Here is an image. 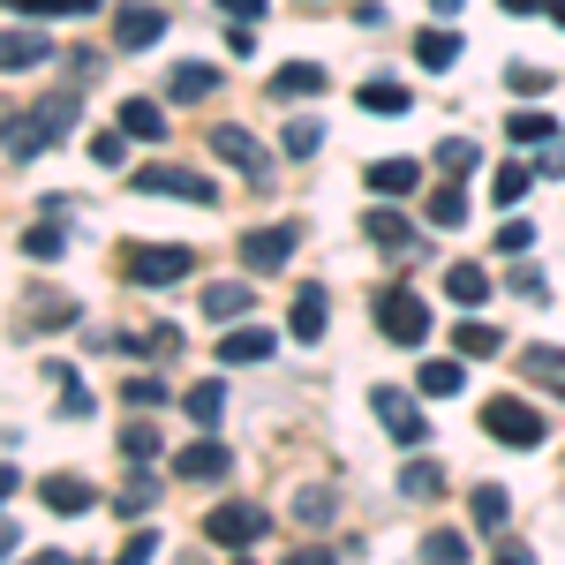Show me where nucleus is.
Here are the masks:
<instances>
[{
  "mask_svg": "<svg viewBox=\"0 0 565 565\" xmlns=\"http://www.w3.org/2000/svg\"><path fill=\"white\" fill-rule=\"evenodd\" d=\"M76 114H84L76 90H45L31 114H8V167H31L45 143H61V136L76 129Z\"/></svg>",
  "mask_w": 565,
  "mask_h": 565,
  "instance_id": "nucleus-1",
  "label": "nucleus"
},
{
  "mask_svg": "<svg viewBox=\"0 0 565 565\" xmlns=\"http://www.w3.org/2000/svg\"><path fill=\"white\" fill-rule=\"evenodd\" d=\"M482 430L498 437V445H513V452H535L543 437H551V423L527 407V399H513V392H498V399H482Z\"/></svg>",
  "mask_w": 565,
  "mask_h": 565,
  "instance_id": "nucleus-2",
  "label": "nucleus"
},
{
  "mask_svg": "<svg viewBox=\"0 0 565 565\" xmlns=\"http://www.w3.org/2000/svg\"><path fill=\"white\" fill-rule=\"evenodd\" d=\"M204 535H212V543H226V551H249V543H264V535H271V513H264V505H249V498H226V505H212V513H204Z\"/></svg>",
  "mask_w": 565,
  "mask_h": 565,
  "instance_id": "nucleus-3",
  "label": "nucleus"
},
{
  "mask_svg": "<svg viewBox=\"0 0 565 565\" xmlns=\"http://www.w3.org/2000/svg\"><path fill=\"white\" fill-rule=\"evenodd\" d=\"M377 332L399 340V348H423V340H430V302H415L407 287H385V295H377Z\"/></svg>",
  "mask_w": 565,
  "mask_h": 565,
  "instance_id": "nucleus-4",
  "label": "nucleus"
},
{
  "mask_svg": "<svg viewBox=\"0 0 565 565\" xmlns=\"http://www.w3.org/2000/svg\"><path fill=\"white\" fill-rule=\"evenodd\" d=\"M370 407H377V423H385L392 445H407V452H423V445H430V423H423V407H415L407 392L377 385V392H370Z\"/></svg>",
  "mask_w": 565,
  "mask_h": 565,
  "instance_id": "nucleus-5",
  "label": "nucleus"
},
{
  "mask_svg": "<svg viewBox=\"0 0 565 565\" xmlns=\"http://www.w3.org/2000/svg\"><path fill=\"white\" fill-rule=\"evenodd\" d=\"M129 271L136 287H174V279H189L196 271V249H181V242H159V249H129Z\"/></svg>",
  "mask_w": 565,
  "mask_h": 565,
  "instance_id": "nucleus-6",
  "label": "nucleus"
},
{
  "mask_svg": "<svg viewBox=\"0 0 565 565\" xmlns=\"http://www.w3.org/2000/svg\"><path fill=\"white\" fill-rule=\"evenodd\" d=\"M295 242H302L295 218H279V226H249V234H242V264H249V271H287V264H295Z\"/></svg>",
  "mask_w": 565,
  "mask_h": 565,
  "instance_id": "nucleus-7",
  "label": "nucleus"
},
{
  "mask_svg": "<svg viewBox=\"0 0 565 565\" xmlns=\"http://www.w3.org/2000/svg\"><path fill=\"white\" fill-rule=\"evenodd\" d=\"M129 189H143V196H181V204H196V212H212V204H218V189H212V181L181 174V167H136Z\"/></svg>",
  "mask_w": 565,
  "mask_h": 565,
  "instance_id": "nucleus-8",
  "label": "nucleus"
},
{
  "mask_svg": "<svg viewBox=\"0 0 565 565\" xmlns=\"http://www.w3.org/2000/svg\"><path fill=\"white\" fill-rule=\"evenodd\" d=\"M212 159H226V167H242L257 189H271V151H264L249 129H234V121H226V129H212Z\"/></svg>",
  "mask_w": 565,
  "mask_h": 565,
  "instance_id": "nucleus-9",
  "label": "nucleus"
},
{
  "mask_svg": "<svg viewBox=\"0 0 565 565\" xmlns=\"http://www.w3.org/2000/svg\"><path fill=\"white\" fill-rule=\"evenodd\" d=\"M167 39V8H151V0H121L114 8V45L121 53H143V45Z\"/></svg>",
  "mask_w": 565,
  "mask_h": 565,
  "instance_id": "nucleus-10",
  "label": "nucleus"
},
{
  "mask_svg": "<svg viewBox=\"0 0 565 565\" xmlns=\"http://www.w3.org/2000/svg\"><path fill=\"white\" fill-rule=\"evenodd\" d=\"M362 234H370V242H377L385 257H415V249H423V234H415V226H407L399 212H385V204L362 218Z\"/></svg>",
  "mask_w": 565,
  "mask_h": 565,
  "instance_id": "nucleus-11",
  "label": "nucleus"
},
{
  "mask_svg": "<svg viewBox=\"0 0 565 565\" xmlns=\"http://www.w3.org/2000/svg\"><path fill=\"white\" fill-rule=\"evenodd\" d=\"M226 468H234V452H226L218 437H196L189 452H174V476H189V482H218Z\"/></svg>",
  "mask_w": 565,
  "mask_h": 565,
  "instance_id": "nucleus-12",
  "label": "nucleus"
},
{
  "mask_svg": "<svg viewBox=\"0 0 565 565\" xmlns=\"http://www.w3.org/2000/svg\"><path fill=\"white\" fill-rule=\"evenodd\" d=\"M39 498L53 505V513H61V521H76V513H90V505H98V490H90L84 476H45V482H39Z\"/></svg>",
  "mask_w": 565,
  "mask_h": 565,
  "instance_id": "nucleus-13",
  "label": "nucleus"
},
{
  "mask_svg": "<svg viewBox=\"0 0 565 565\" xmlns=\"http://www.w3.org/2000/svg\"><path fill=\"white\" fill-rule=\"evenodd\" d=\"M324 84H332L324 61H287V68H271V98H317Z\"/></svg>",
  "mask_w": 565,
  "mask_h": 565,
  "instance_id": "nucleus-14",
  "label": "nucleus"
},
{
  "mask_svg": "<svg viewBox=\"0 0 565 565\" xmlns=\"http://www.w3.org/2000/svg\"><path fill=\"white\" fill-rule=\"evenodd\" d=\"M513 370H521L527 385H543V392H558V399H565V348H521V354H513Z\"/></svg>",
  "mask_w": 565,
  "mask_h": 565,
  "instance_id": "nucleus-15",
  "label": "nucleus"
},
{
  "mask_svg": "<svg viewBox=\"0 0 565 565\" xmlns=\"http://www.w3.org/2000/svg\"><path fill=\"white\" fill-rule=\"evenodd\" d=\"M76 317H84V309L68 302L61 287H31V332H68Z\"/></svg>",
  "mask_w": 565,
  "mask_h": 565,
  "instance_id": "nucleus-16",
  "label": "nucleus"
},
{
  "mask_svg": "<svg viewBox=\"0 0 565 565\" xmlns=\"http://www.w3.org/2000/svg\"><path fill=\"white\" fill-rule=\"evenodd\" d=\"M370 196H407V189H415V181H423V167H415V159H370Z\"/></svg>",
  "mask_w": 565,
  "mask_h": 565,
  "instance_id": "nucleus-17",
  "label": "nucleus"
},
{
  "mask_svg": "<svg viewBox=\"0 0 565 565\" xmlns=\"http://www.w3.org/2000/svg\"><path fill=\"white\" fill-rule=\"evenodd\" d=\"M39 61H53V45H45L39 31H23V23H15L8 45H0V68H8V76H23V68H39Z\"/></svg>",
  "mask_w": 565,
  "mask_h": 565,
  "instance_id": "nucleus-18",
  "label": "nucleus"
},
{
  "mask_svg": "<svg viewBox=\"0 0 565 565\" xmlns=\"http://www.w3.org/2000/svg\"><path fill=\"white\" fill-rule=\"evenodd\" d=\"M204 317H212V324H242V317H249V287H242V279L204 287Z\"/></svg>",
  "mask_w": 565,
  "mask_h": 565,
  "instance_id": "nucleus-19",
  "label": "nucleus"
},
{
  "mask_svg": "<svg viewBox=\"0 0 565 565\" xmlns=\"http://www.w3.org/2000/svg\"><path fill=\"white\" fill-rule=\"evenodd\" d=\"M218 362H271V332H264V324H234V332L218 340Z\"/></svg>",
  "mask_w": 565,
  "mask_h": 565,
  "instance_id": "nucleus-20",
  "label": "nucleus"
},
{
  "mask_svg": "<svg viewBox=\"0 0 565 565\" xmlns=\"http://www.w3.org/2000/svg\"><path fill=\"white\" fill-rule=\"evenodd\" d=\"M399 498H407V505H430L437 490H445V476H437V460H423V452H415V460H407V468H399Z\"/></svg>",
  "mask_w": 565,
  "mask_h": 565,
  "instance_id": "nucleus-21",
  "label": "nucleus"
},
{
  "mask_svg": "<svg viewBox=\"0 0 565 565\" xmlns=\"http://www.w3.org/2000/svg\"><path fill=\"white\" fill-rule=\"evenodd\" d=\"M354 98H362V114H407V106H415V90L392 84V76H370V84L354 90Z\"/></svg>",
  "mask_w": 565,
  "mask_h": 565,
  "instance_id": "nucleus-22",
  "label": "nucleus"
},
{
  "mask_svg": "<svg viewBox=\"0 0 565 565\" xmlns=\"http://www.w3.org/2000/svg\"><path fill=\"white\" fill-rule=\"evenodd\" d=\"M287 332H295V340H324V287H302V295H295Z\"/></svg>",
  "mask_w": 565,
  "mask_h": 565,
  "instance_id": "nucleus-23",
  "label": "nucleus"
},
{
  "mask_svg": "<svg viewBox=\"0 0 565 565\" xmlns=\"http://www.w3.org/2000/svg\"><path fill=\"white\" fill-rule=\"evenodd\" d=\"M15 249H23V257H39V264H53V257H68V234H61L53 218H39V226H23V234H15Z\"/></svg>",
  "mask_w": 565,
  "mask_h": 565,
  "instance_id": "nucleus-24",
  "label": "nucleus"
},
{
  "mask_svg": "<svg viewBox=\"0 0 565 565\" xmlns=\"http://www.w3.org/2000/svg\"><path fill=\"white\" fill-rule=\"evenodd\" d=\"M45 377L61 385V415H68V423H84V415H90V385L68 370V362H45Z\"/></svg>",
  "mask_w": 565,
  "mask_h": 565,
  "instance_id": "nucleus-25",
  "label": "nucleus"
},
{
  "mask_svg": "<svg viewBox=\"0 0 565 565\" xmlns=\"http://www.w3.org/2000/svg\"><path fill=\"white\" fill-rule=\"evenodd\" d=\"M121 129H129L136 143H159V136H167V114H159L151 98H121Z\"/></svg>",
  "mask_w": 565,
  "mask_h": 565,
  "instance_id": "nucleus-26",
  "label": "nucleus"
},
{
  "mask_svg": "<svg viewBox=\"0 0 565 565\" xmlns=\"http://www.w3.org/2000/svg\"><path fill=\"white\" fill-rule=\"evenodd\" d=\"M535 167H521V159H505V167H498V181H490V204H505V212H513V204H521L527 189H535Z\"/></svg>",
  "mask_w": 565,
  "mask_h": 565,
  "instance_id": "nucleus-27",
  "label": "nucleus"
},
{
  "mask_svg": "<svg viewBox=\"0 0 565 565\" xmlns=\"http://www.w3.org/2000/svg\"><path fill=\"white\" fill-rule=\"evenodd\" d=\"M167 90H174L181 106H196V98H212V90H218V68H204V61H181Z\"/></svg>",
  "mask_w": 565,
  "mask_h": 565,
  "instance_id": "nucleus-28",
  "label": "nucleus"
},
{
  "mask_svg": "<svg viewBox=\"0 0 565 565\" xmlns=\"http://www.w3.org/2000/svg\"><path fill=\"white\" fill-rule=\"evenodd\" d=\"M332 513H340V498H332L324 482H302V490H295V521L302 527H324Z\"/></svg>",
  "mask_w": 565,
  "mask_h": 565,
  "instance_id": "nucleus-29",
  "label": "nucleus"
},
{
  "mask_svg": "<svg viewBox=\"0 0 565 565\" xmlns=\"http://www.w3.org/2000/svg\"><path fill=\"white\" fill-rule=\"evenodd\" d=\"M468 513H476V527H490V535H498V527H505V513H513V498H505L498 482H476V498H468Z\"/></svg>",
  "mask_w": 565,
  "mask_h": 565,
  "instance_id": "nucleus-30",
  "label": "nucleus"
},
{
  "mask_svg": "<svg viewBox=\"0 0 565 565\" xmlns=\"http://www.w3.org/2000/svg\"><path fill=\"white\" fill-rule=\"evenodd\" d=\"M415 61H423V68H452V61H460V31H445V23L423 31V39H415Z\"/></svg>",
  "mask_w": 565,
  "mask_h": 565,
  "instance_id": "nucleus-31",
  "label": "nucleus"
},
{
  "mask_svg": "<svg viewBox=\"0 0 565 565\" xmlns=\"http://www.w3.org/2000/svg\"><path fill=\"white\" fill-rule=\"evenodd\" d=\"M181 407H189V415H196V423L212 430L218 415H226V385H218V377H204V385H189V392H181Z\"/></svg>",
  "mask_w": 565,
  "mask_h": 565,
  "instance_id": "nucleus-32",
  "label": "nucleus"
},
{
  "mask_svg": "<svg viewBox=\"0 0 565 565\" xmlns=\"http://www.w3.org/2000/svg\"><path fill=\"white\" fill-rule=\"evenodd\" d=\"M476 551H468V535H452V527H430L423 535V565H468Z\"/></svg>",
  "mask_w": 565,
  "mask_h": 565,
  "instance_id": "nucleus-33",
  "label": "nucleus"
},
{
  "mask_svg": "<svg viewBox=\"0 0 565 565\" xmlns=\"http://www.w3.org/2000/svg\"><path fill=\"white\" fill-rule=\"evenodd\" d=\"M445 295H452L460 309H476L482 295H490V279H482V264H452V271H445Z\"/></svg>",
  "mask_w": 565,
  "mask_h": 565,
  "instance_id": "nucleus-34",
  "label": "nucleus"
},
{
  "mask_svg": "<svg viewBox=\"0 0 565 565\" xmlns=\"http://www.w3.org/2000/svg\"><path fill=\"white\" fill-rule=\"evenodd\" d=\"M437 167H445V174H476V167H482L476 136H445V143H437Z\"/></svg>",
  "mask_w": 565,
  "mask_h": 565,
  "instance_id": "nucleus-35",
  "label": "nucleus"
},
{
  "mask_svg": "<svg viewBox=\"0 0 565 565\" xmlns=\"http://www.w3.org/2000/svg\"><path fill=\"white\" fill-rule=\"evenodd\" d=\"M505 129H513V143H535V151H543V143L558 136V121H551L543 106H527V114H513V121H505Z\"/></svg>",
  "mask_w": 565,
  "mask_h": 565,
  "instance_id": "nucleus-36",
  "label": "nucleus"
},
{
  "mask_svg": "<svg viewBox=\"0 0 565 565\" xmlns=\"http://www.w3.org/2000/svg\"><path fill=\"white\" fill-rule=\"evenodd\" d=\"M430 226L460 234V226H468V196H460V189H437V196H430Z\"/></svg>",
  "mask_w": 565,
  "mask_h": 565,
  "instance_id": "nucleus-37",
  "label": "nucleus"
},
{
  "mask_svg": "<svg viewBox=\"0 0 565 565\" xmlns=\"http://www.w3.org/2000/svg\"><path fill=\"white\" fill-rule=\"evenodd\" d=\"M460 385H468V370H460V362H423V392H430V399H452Z\"/></svg>",
  "mask_w": 565,
  "mask_h": 565,
  "instance_id": "nucleus-38",
  "label": "nucleus"
},
{
  "mask_svg": "<svg viewBox=\"0 0 565 565\" xmlns=\"http://www.w3.org/2000/svg\"><path fill=\"white\" fill-rule=\"evenodd\" d=\"M121 399H129L136 415H143V407H167V377H159V370H151V377H129V385H121Z\"/></svg>",
  "mask_w": 565,
  "mask_h": 565,
  "instance_id": "nucleus-39",
  "label": "nucleus"
},
{
  "mask_svg": "<svg viewBox=\"0 0 565 565\" xmlns=\"http://www.w3.org/2000/svg\"><path fill=\"white\" fill-rule=\"evenodd\" d=\"M159 445H167L159 423H129V430H121V452H129V460H159Z\"/></svg>",
  "mask_w": 565,
  "mask_h": 565,
  "instance_id": "nucleus-40",
  "label": "nucleus"
},
{
  "mask_svg": "<svg viewBox=\"0 0 565 565\" xmlns=\"http://www.w3.org/2000/svg\"><path fill=\"white\" fill-rule=\"evenodd\" d=\"M8 8H15V15H31V23H39V15H90V8H98V0H8Z\"/></svg>",
  "mask_w": 565,
  "mask_h": 565,
  "instance_id": "nucleus-41",
  "label": "nucleus"
},
{
  "mask_svg": "<svg viewBox=\"0 0 565 565\" xmlns=\"http://www.w3.org/2000/svg\"><path fill=\"white\" fill-rule=\"evenodd\" d=\"M452 348H460V354H498V348H505V340H498L490 324H476V317H468V324L452 332Z\"/></svg>",
  "mask_w": 565,
  "mask_h": 565,
  "instance_id": "nucleus-42",
  "label": "nucleus"
},
{
  "mask_svg": "<svg viewBox=\"0 0 565 565\" xmlns=\"http://www.w3.org/2000/svg\"><path fill=\"white\" fill-rule=\"evenodd\" d=\"M114 505H121L129 521H136V513H151V505H159V482H151V476H129V490H121Z\"/></svg>",
  "mask_w": 565,
  "mask_h": 565,
  "instance_id": "nucleus-43",
  "label": "nucleus"
},
{
  "mask_svg": "<svg viewBox=\"0 0 565 565\" xmlns=\"http://www.w3.org/2000/svg\"><path fill=\"white\" fill-rule=\"evenodd\" d=\"M324 143V121H287V159H317Z\"/></svg>",
  "mask_w": 565,
  "mask_h": 565,
  "instance_id": "nucleus-44",
  "label": "nucleus"
},
{
  "mask_svg": "<svg viewBox=\"0 0 565 565\" xmlns=\"http://www.w3.org/2000/svg\"><path fill=\"white\" fill-rule=\"evenodd\" d=\"M505 84L521 90V98H543V90H551V68H535V61H521V68H505Z\"/></svg>",
  "mask_w": 565,
  "mask_h": 565,
  "instance_id": "nucleus-45",
  "label": "nucleus"
},
{
  "mask_svg": "<svg viewBox=\"0 0 565 565\" xmlns=\"http://www.w3.org/2000/svg\"><path fill=\"white\" fill-rule=\"evenodd\" d=\"M129 348L136 354H181V332H174V324H151V332H136Z\"/></svg>",
  "mask_w": 565,
  "mask_h": 565,
  "instance_id": "nucleus-46",
  "label": "nucleus"
},
{
  "mask_svg": "<svg viewBox=\"0 0 565 565\" xmlns=\"http://www.w3.org/2000/svg\"><path fill=\"white\" fill-rule=\"evenodd\" d=\"M498 249H505V257H527V249H535V226H527V218H505V226H498Z\"/></svg>",
  "mask_w": 565,
  "mask_h": 565,
  "instance_id": "nucleus-47",
  "label": "nucleus"
},
{
  "mask_svg": "<svg viewBox=\"0 0 565 565\" xmlns=\"http://www.w3.org/2000/svg\"><path fill=\"white\" fill-rule=\"evenodd\" d=\"M151 551H159V527H136L129 543H121V558H114V565H151Z\"/></svg>",
  "mask_w": 565,
  "mask_h": 565,
  "instance_id": "nucleus-48",
  "label": "nucleus"
},
{
  "mask_svg": "<svg viewBox=\"0 0 565 565\" xmlns=\"http://www.w3.org/2000/svg\"><path fill=\"white\" fill-rule=\"evenodd\" d=\"M121 151H129V129H114V136H90V159H98V167H121Z\"/></svg>",
  "mask_w": 565,
  "mask_h": 565,
  "instance_id": "nucleus-49",
  "label": "nucleus"
},
{
  "mask_svg": "<svg viewBox=\"0 0 565 565\" xmlns=\"http://www.w3.org/2000/svg\"><path fill=\"white\" fill-rule=\"evenodd\" d=\"M535 174H543V181H558V174H565V143H558V136L543 143V159H535Z\"/></svg>",
  "mask_w": 565,
  "mask_h": 565,
  "instance_id": "nucleus-50",
  "label": "nucleus"
},
{
  "mask_svg": "<svg viewBox=\"0 0 565 565\" xmlns=\"http://www.w3.org/2000/svg\"><path fill=\"white\" fill-rule=\"evenodd\" d=\"M279 565H340V558H332L324 543H302V551H287V558H279Z\"/></svg>",
  "mask_w": 565,
  "mask_h": 565,
  "instance_id": "nucleus-51",
  "label": "nucleus"
},
{
  "mask_svg": "<svg viewBox=\"0 0 565 565\" xmlns=\"http://www.w3.org/2000/svg\"><path fill=\"white\" fill-rule=\"evenodd\" d=\"M490 565H535V551H527V543H513V535H505V543H498V558Z\"/></svg>",
  "mask_w": 565,
  "mask_h": 565,
  "instance_id": "nucleus-52",
  "label": "nucleus"
},
{
  "mask_svg": "<svg viewBox=\"0 0 565 565\" xmlns=\"http://www.w3.org/2000/svg\"><path fill=\"white\" fill-rule=\"evenodd\" d=\"M218 8H226L234 23H249V15H264V8H271V0H218Z\"/></svg>",
  "mask_w": 565,
  "mask_h": 565,
  "instance_id": "nucleus-53",
  "label": "nucleus"
},
{
  "mask_svg": "<svg viewBox=\"0 0 565 565\" xmlns=\"http://www.w3.org/2000/svg\"><path fill=\"white\" fill-rule=\"evenodd\" d=\"M505 15H535V8H551V0H498Z\"/></svg>",
  "mask_w": 565,
  "mask_h": 565,
  "instance_id": "nucleus-54",
  "label": "nucleus"
},
{
  "mask_svg": "<svg viewBox=\"0 0 565 565\" xmlns=\"http://www.w3.org/2000/svg\"><path fill=\"white\" fill-rule=\"evenodd\" d=\"M430 15H445V23H452V15H460V0H430Z\"/></svg>",
  "mask_w": 565,
  "mask_h": 565,
  "instance_id": "nucleus-55",
  "label": "nucleus"
},
{
  "mask_svg": "<svg viewBox=\"0 0 565 565\" xmlns=\"http://www.w3.org/2000/svg\"><path fill=\"white\" fill-rule=\"evenodd\" d=\"M39 565H84V558H68V551H45V558Z\"/></svg>",
  "mask_w": 565,
  "mask_h": 565,
  "instance_id": "nucleus-56",
  "label": "nucleus"
},
{
  "mask_svg": "<svg viewBox=\"0 0 565 565\" xmlns=\"http://www.w3.org/2000/svg\"><path fill=\"white\" fill-rule=\"evenodd\" d=\"M543 15H551V23H558V31H565V0H551V8H543Z\"/></svg>",
  "mask_w": 565,
  "mask_h": 565,
  "instance_id": "nucleus-57",
  "label": "nucleus"
},
{
  "mask_svg": "<svg viewBox=\"0 0 565 565\" xmlns=\"http://www.w3.org/2000/svg\"><path fill=\"white\" fill-rule=\"evenodd\" d=\"M234 565H249V558H234Z\"/></svg>",
  "mask_w": 565,
  "mask_h": 565,
  "instance_id": "nucleus-58",
  "label": "nucleus"
}]
</instances>
